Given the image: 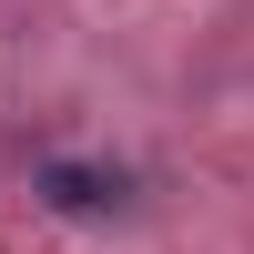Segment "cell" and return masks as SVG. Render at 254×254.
Masks as SVG:
<instances>
[{
  "mask_svg": "<svg viewBox=\"0 0 254 254\" xmlns=\"http://www.w3.org/2000/svg\"><path fill=\"white\" fill-rule=\"evenodd\" d=\"M41 193H51L61 214H102V203H122V173H92V163H41Z\"/></svg>",
  "mask_w": 254,
  "mask_h": 254,
  "instance_id": "6da1fadb",
  "label": "cell"
}]
</instances>
